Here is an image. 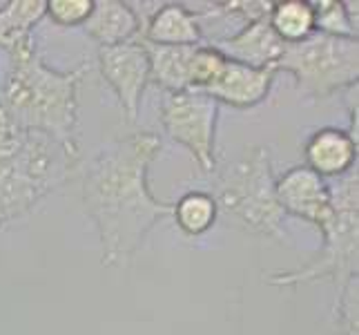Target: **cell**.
<instances>
[{
    "label": "cell",
    "mask_w": 359,
    "mask_h": 335,
    "mask_svg": "<svg viewBox=\"0 0 359 335\" xmlns=\"http://www.w3.org/2000/svg\"><path fill=\"white\" fill-rule=\"evenodd\" d=\"M161 152L154 132H139L105 143L83 175V204L101 239V264L130 266L134 255L172 204L158 202L147 185V172Z\"/></svg>",
    "instance_id": "1"
},
{
    "label": "cell",
    "mask_w": 359,
    "mask_h": 335,
    "mask_svg": "<svg viewBox=\"0 0 359 335\" xmlns=\"http://www.w3.org/2000/svg\"><path fill=\"white\" fill-rule=\"evenodd\" d=\"M11 70L0 105L25 130L43 132L67 145H79V88L90 74L83 63L72 72H56L43 63L34 39L9 52Z\"/></svg>",
    "instance_id": "2"
},
{
    "label": "cell",
    "mask_w": 359,
    "mask_h": 335,
    "mask_svg": "<svg viewBox=\"0 0 359 335\" xmlns=\"http://www.w3.org/2000/svg\"><path fill=\"white\" fill-rule=\"evenodd\" d=\"M79 145L29 130L20 150L0 164V230L74 177Z\"/></svg>",
    "instance_id": "3"
},
{
    "label": "cell",
    "mask_w": 359,
    "mask_h": 335,
    "mask_svg": "<svg viewBox=\"0 0 359 335\" xmlns=\"http://www.w3.org/2000/svg\"><path fill=\"white\" fill-rule=\"evenodd\" d=\"M359 179L357 168L339 177L337 185L330 188L332 217L319 228L321 232V251L302 268L272 272L266 277L272 287H299L319 280H330L339 289H344L351 280L357 277V259H359Z\"/></svg>",
    "instance_id": "4"
},
{
    "label": "cell",
    "mask_w": 359,
    "mask_h": 335,
    "mask_svg": "<svg viewBox=\"0 0 359 335\" xmlns=\"http://www.w3.org/2000/svg\"><path fill=\"white\" fill-rule=\"evenodd\" d=\"M215 204L243 230L268 239H283L286 213L277 199V177L270 150L255 145L219 177Z\"/></svg>",
    "instance_id": "5"
},
{
    "label": "cell",
    "mask_w": 359,
    "mask_h": 335,
    "mask_svg": "<svg viewBox=\"0 0 359 335\" xmlns=\"http://www.w3.org/2000/svg\"><path fill=\"white\" fill-rule=\"evenodd\" d=\"M275 72H288L306 96L324 101L359 79V43L313 32L299 43L283 47Z\"/></svg>",
    "instance_id": "6"
},
{
    "label": "cell",
    "mask_w": 359,
    "mask_h": 335,
    "mask_svg": "<svg viewBox=\"0 0 359 335\" xmlns=\"http://www.w3.org/2000/svg\"><path fill=\"white\" fill-rule=\"evenodd\" d=\"M219 103L201 92L168 94L161 103V123L172 141L188 147L203 172L217 168L215 132Z\"/></svg>",
    "instance_id": "7"
},
{
    "label": "cell",
    "mask_w": 359,
    "mask_h": 335,
    "mask_svg": "<svg viewBox=\"0 0 359 335\" xmlns=\"http://www.w3.org/2000/svg\"><path fill=\"white\" fill-rule=\"evenodd\" d=\"M98 65L105 81L118 96L128 121H136L143 92L150 83V56L143 41L98 49Z\"/></svg>",
    "instance_id": "8"
},
{
    "label": "cell",
    "mask_w": 359,
    "mask_h": 335,
    "mask_svg": "<svg viewBox=\"0 0 359 335\" xmlns=\"http://www.w3.org/2000/svg\"><path fill=\"white\" fill-rule=\"evenodd\" d=\"M277 199L283 213L313 223L317 230L332 217L330 185L308 166L290 168L277 179Z\"/></svg>",
    "instance_id": "9"
},
{
    "label": "cell",
    "mask_w": 359,
    "mask_h": 335,
    "mask_svg": "<svg viewBox=\"0 0 359 335\" xmlns=\"http://www.w3.org/2000/svg\"><path fill=\"white\" fill-rule=\"evenodd\" d=\"M210 45L217 47L228 60L257 70H275L286 47V43L270 27L268 16L245 22L237 34L217 39Z\"/></svg>",
    "instance_id": "10"
},
{
    "label": "cell",
    "mask_w": 359,
    "mask_h": 335,
    "mask_svg": "<svg viewBox=\"0 0 359 335\" xmlns=\"http://www.w3.org/2000/svg\"><path fill=\"white\" fill-rule=\"evenodd\" d=\"M275 70H257L234 60H226L219 77L201 92L217 103H228L234 107H252L262 103L272 88Z\"/></svg>",
    "instance_id": "11"
},
{
    "label": "cell",
    "mask_w": 359,
    "mask_h": 335,
    "mask_svg": "<svg viewBox=\"0 0 359 335\" xmlns=\"http://www.w3.org/2000/svg\"><path fill=\"white\" fill-rule=\"evenodd\" d=\"M304 155L306 166L319 177H344L357 164V141L346 130L321 128L306 141Z\"/></svg>",
    "instance_id": "12"
},
{
    "label": "cell",
    "mask_w": 359,
    "mask_h": 335,
    "mask_svg": "<svg viewBox=\"0 0 359 335\" xmlns=\"http://www.w3.org/2000/svg\"><path fill=\"white\" fill-rule=\"evenodd\" d=\"M85 32L101 47L132 43L141 32L136 11L121 0H94V9L85 20Z\"/></svg>",
    "instance_id": "13"
},
{
    "label": "cell",
    "mask_w": 359,
    "mask_h": 335,
    "mask_svg": "<svg viewBox=\"0 0 359 335\" xmlns=\"http://www.w3.org/2000/svg\"><path fill=\"white\" fill-rule=\"evenodd\" d=\"M143 41L152 45H203L199 16L177 3L163 5L147 22Z\"/></svg>",
    "instance_id": "14"
},
{
    "label": "cell",
    "mask_w": 359,
    "mask_h": 335,
    "mask_svg": "<svg viewBox=\"0 0 359 335\" xmlns=\"http://www.w3.org/2000/svg\"><path fill=\"white\" fill-rule=\"evenodd\" d=\"M143 45L150 56V81L168 90V94L188 92L196 45H152L145 41Z\"/></svg>",
    "instance_id": "15"
},
{
    "label": "cell",
    "mask_w": 359,
    "mask_h": 335,
    "mask_svg": "<svg viewBox=\"0 0 359 335\" xmlns=\"http://www.w3.org/2000/svg\"><path fill=\"white\" fill-rule=\"evenodd\" d=\"M47 16V0H9L0 5V47L11 52L32 39V29Z\"/></svg>",
    "instance_id": "16"
},
{
    "label": "cell",
    "mask_w": 359,
    "mask_h": 335,
    "mask_svg": "<svg viewBox=\"0 0 359 335\" xmlns=\"http://www.w3.org/2000/svg\"><path fill=\"white\" fill-rule=\"evenodd\" d=\"M268 22L286 45L299 43L315 32L313 3H308V0H281V3L272 5Z\"/></svg>",
    "instance_id": "17"
},
{
    "label": "cell",
    "mask_w": 359,
    "mask_h": 335,
    "mask_svg": "<svg viewBox=\"0 0 359 335\" xmlns=\"http://www.w3.org/2000/svg\"><path fill=\"white\" fill-rule=\"evenodd\" d=\"M172 215H175L177 226L185 235L196 237V235H203L215 226L219 208L212 195L192 190L185 192L177 204H172Z\"/></svg>",
    "instance_id": "18"
},
{
    "label": "cell",
    "mask_w": 359,
    "mask_h": 335,
    "mask_svg": "<svg viewBox=\"0 0 359 335\" xmlns=\"http://www.w3.org/2000/svg\"><path fill=\"white\" fill-rule=\"evenodd\" d=\"M315 9V32L339 36V39H357V3H339V0H319Z\"/></svg>",
    "instance_id": "19"
},
{
    "label": "cell",
    "mask_w": 359,
    "mask_h": 335,
    "mask_svg": "<svg viewBox=\"0 0 359 335\" xmlns=\"http://www.w3.org/2000/svg\"><path fill=\"white\" fill-rule=\"evenodd\" d=\"M226 56L212 45H196L190 67V92H203L226 65Z\"/></svg>",
    "instance_id": "20"
},
{
    "label": "cell",
    "mask_w": 359,
    "mask_h": 335,
    "mask_svg": "<svg viewBox=\"0 0 359 335\" xmlns=\"http://www.w3.org/2000/svg\"><path fill=\"white\" fill-rule=\"evenodd\" d=\"M94 9V0H49L47 16L60 27H83Z\"/></svg>",
    "instance_id": "21"
},
{
    "label": "cell",
    "mask_w": 359,
    "mask_h": 335,
    "mask_svg": "<svg viewBox=\"0 0 359 335\" xmlns=\"http://www.w3.org/2000/svg\"><path fill=\"white\" fill-rule=\"evenodd\" d=\"M335 322L344 335H357V277L337 291Z\"/></svg>",
    "instance_id": "22"
},
{
    "label": "cell",
    "mask_w": 359,
    "mask_h": 335,
    "mask_svg": "<svg viewBox=\"0 0 359 335\" xmlns=\"http://www.w3.org/2000/svg\"><path fill=\"white\" fill-rule=\"evenodd\" d=\"M27 134L29 130H25L20 123H16L14 117L0 105V164H5V161H9L20 150L25 139H27Z\"/></svg>",
    "instance_id": "23"
}]
</instances>
